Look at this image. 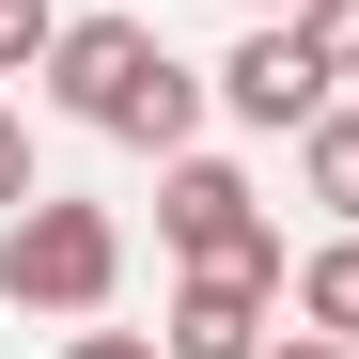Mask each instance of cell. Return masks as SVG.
<instances>
[{"label":"cell","mask_w":359,"mask_h":359,"mask_svg":"<svg viewBox=\"0 0 359 359\" xmlns=\"http://www.w3.org/2000/svg\"><path fill=\"white\" fill-rule=\"evenodd\" d=\"M109 281H126V219H109V203L32 188L16 219H0V297H16V313H63V328H94V313H109Z\"/></svg>","instance_id":"obj_1"},{"label":"cell","mask_w":359,"mask_h":359,"mask_svg":"<svg viewBox=\"0 0 359 359\" xmlns=\"http://www.w3.org/2000/svg\"><path fill=\"white\" fill-rule=\"evenodd\" d=\"M156 234H172V266L281 281V219L250 203V172H219V156H156Z\"/></svg>","instance_id":"obj_2"},{"label":"cell","mask_w":359,"mask_h":359,"mask_svg":"<svg viewBox=\"0 0 359 359\" xmlns=\"http://www.w3.org/2000/svg\"><path fill=\"white\" fill-rule=\"evenodd\" d=\"M156 16H63V47H47V94L79 109V126H126V109L156 94Z\"/></svg>","instance_id":"obj_3"},{"label":"cell","mask_w":359,"mask_h":359,"mask_svg":"<svg viewBox=\"0 0 359 359\" xmlns=\"http://www.w3.org/2000/svg\"><path fill=\"white\" fill-rule=\"evenodd\" d=\"M328 94H344V79L313 63V32H297V16H250V47L219 63V109H234V126H266V141H297Z\"/></svg>","instance_id":"obj_4"},{"label":"cell","mask_w":359,"mask_h":359,"mask_svg":"<svg viewBox=\"0 0 359 359\" xmlns=\"http://www.w3.org/2000/svg\"><path fill=\"white\" fill-rule=\"evenodd\" d=\"M266 313H281V281H234V266H188V281H172V328H156V344H172V359H266V344H281Z\"/></svg>","instance_id":"obj_5"},{"label":"cell","mask_w":359,"mask_h":359,"mask_svg":"<svg viewBox=\"0 0 359 359\" xmlns=\"http://www.w3.org/2000/svg\"><path fill=\"white\" fill-rule=\"evenodd\" d=\"M297 188L328 203V234H359V109H344V94L297 126Z\"/></svg>","instance_id":"obj_6"},{"label":"cell","mask_w":359,"mask_h":359,"mask_svg":"<svg viewBox=\"0 0 359 359\" xmlns=\"http://www.w3.org/2000/svg\"><path fill=\"white\" fill-rule=\"evenodd\" d=\"M297 328H328V344H359V234H328V250H297Z\"/></svg>","instance_id":"obj_7"},{"label":"cell","mask_w":359,"mask_h":359,"mask_svg":"<svg viewBox=\"0 0 359 359\" xmlns=\"http://www.w3.org/2000/svg\"><path fill=\"white\" fill-rule=\"evenodd\" d=\"M297 32H313V63L359 79V0H297Z\"/></svg>","instance_id":"obj_8"},{"label":"cell","mask_w":359,"mask_h":359,"mask_svg":"<svg viewBox=\"0 0 359 359\" xmlns=\"http://www.w3.org/2000/svg\"><path fill=\"white\" fill-rule=\"evenodd\" d=\"M47 47H63V16H47V0H0V79H16V63H47Z\"/></svg>","instance_id":"obj_9"},{"label":"cell","mask_w":359,"mask_h":359,"mask_svg":"<svg viewBox=\"0 0 359 359\" xmlns=\"http://www.w3.org/2000/svg\"><path fill=\"white\" fill-rule=\"evenodd\" d=\"M63 359H172L156 328H63Z\"/></svg>","instance_id":"obj_10"},{"label":"cell","mask_w":359,"mask_h":359,"mask_svg":"<svg viewBox=\"0 0 359 359\" xmlns=\"http://www.w3.org/2000/svg\"><path fill=\"white\" fill-rule=\"evenodd\" d=\"M16 203H32V126L0 109V219H16Z\"/></svg>","instance_id":"obj_11"},{"label":"cell","mask_w":359,"mask_h":359,"mask_svg":"<svg viewBox=\"0 0 359 359\" xmlns=\"http://www.w3.org/2000/svg\"><path fill=\"white\" fill-rule=\"evenodd\" d=\"M266 359H359V344H328V328H281V344H266Z\"/></svg>","instance_id":"obj_12"},{"label":"cell","mask_w":359,"mask_h":359,"mask_svg":"<svg viewBox=\"0 0 359 359\" xmlns=\"http://www.w3.org/2000/svg\"><path fill=\"white\" fill-rule=\"evenodd\" d=\"M250 16H297V0H250Z\"/></svg>","instance_id":"obj_13"}]
</instances>
